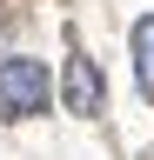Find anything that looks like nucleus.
Wrapping results in <instances>:
<instances>
[{
	"mask_svg": "<svg viewBox=\"0 0 154 160\" xmlns=\"http://www.w3.org/2000/svg\"><path fill=\"white\" fill-rule=\"evenodd\" d=\"M61 100H67V113H101V107H107L101 67H94L87 53H67V73H61Z\"/></svg>",
	"mask_w": 154,
	"mask_h": 160,
	"instance_id": "2",
	"label": "nucleus"
},
{
	"mask_svg": "<svg viewBox=\"0 0 154 160\" xmlns=\"http://www.w3.org/2000/svg\"><path fill=\"white\" fill-rule=\"evenodd\" d=\"M134 80H141V93L154 100V13L134 20Z\"/></svg>",
	"mask_w": 154,
	"mask_h": 160,
	"instance_id": "3",
	"label": "nucleus"
},
{
	"mask_svg": "<svg viewBox=\"0 0 154 160\" xmlns=\"http://www.w3.org/2000/svg\"><path fill=\"white\" fill-rule=\"evenodd\" d=\"M47 93H54L47 60H27V53L0 60V120H34L47 107Z\"/></svg>",
	"mask_w": 154,
	"mask_h": 160,
	"instance_id": "1",
	"label": "nucleus"
}]
</instances>
